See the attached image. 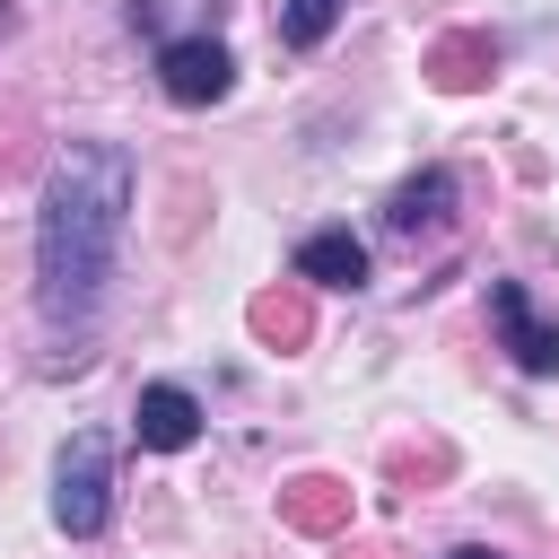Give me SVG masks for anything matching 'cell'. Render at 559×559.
I'll use <instances>...</instances> for the list:
<instances>
[{
  "label": "cell",
  "mask_w": 559,
  "mask_h": 559,
  "mask_svg": "<svg viewBox=\"0 0 559 559\" xmlns=\"http://www.w3.org/2000/svg\"><path fill=\"white\" fill-rule=\"evenodd\" d=\"M131 218V148L122 140H70L44 175L35 218V306L61 332H87L114 280V245Z\"/></svg>",
  "instance_id": "6da1fadb"
},
{
  "label": "cell",
  "mask_w": 559,
  "mask_h": 559,
  "mask_svg": "<svg viewBox=\"0 0 559 559\" xmlns=\"http://www.w3.org/2000/svg\"><path fill=\"white\" fill-rule=\"evenodd\" d=\"M105 515H114V445L87 428V437H70L61 463H52V524H61L70 542H96Z\"/></svg>",
  "instance_id": "7a4b0ae2"
},
{
  "label": "cell",
  "mask_w": 559,
  "mask_h": 559,
  "mask_svg": "<svg viewBox=\"0 0 559 559\" xmlns=\"http://www.w3.org/2000/svg\"><path fill=\"white\" fill-rule=\"evenodd\" d=\"M489 314H498V341L524 376H559V323L533 306L524 280H489Z\"/></svg>",
  "instance_id": "3957f363"
},
{
  "label": "cell",
  "mask_w": 559,
  "mask_h": 559,
  "mask_svg": "<svg viewBox=\"0 0 559 559\" xmlns=\"http://www.w3.org/2000/svg\"><path fill=\"white\" fill-rule=\"evenodd\" d=\"M157 87H166L175 105H218V96L236 87V61H227L218 35H175V44L157 52Z\"/></svg>",
  "instance_id": "277c9868"
},
{
  "label": "cell",
  "mask_w": 559,
  "mask_h": 559,
  "mask_svg": "<svg viewBox=\"0 0 559 559\" xmlns=\"http://www.w3.org/2000/svg\"><path fill=\"white\" fill-rule=\"evenodd\" d=\"M131 437H140L148 454H183V445L201 437V402H192L183 384H140V402H131Z\"/></svg>",
  "instance_id": "5b68a950"
},
{
  "label": "cell",
  "mask_w": 559,
  "mask_h": 559,
  "mask_svg": "<svg viewBox=\"0 0 559 559\" xmlns=\"http://www.w3.org/2000/svg\"><path fill=\"white\" fill-rule=\"evenodd\" d=\"M297 280H314V288H358V280H367V245H358L349 227H314V236L297 245Z\"/></svg>",
  "instance_id": "8992f818"
},
{
  "label": "cell",
  "mask_w": 559,
  "mask_h": 559,
  "mask_svg": "<svg viewBox=\"0 0 559 559\" xmlns=\"http://www.w3.org/2000/svg\"><path fill=\"white\" fill-rule=\"evenodd\" d=\"M445 210H454V175H445V166H428L419 183H402V192H393L384 227H393V236H437V227H445Z\"/></svg>",
  "instance_id": "52a82bcc"
},
{
  "label": "cell",
  "mask_w": 559,
  "mask_h": 559,
  "mask_svg": "<svg viewBox=\"0 0 559 559\" xmlns=\"http://www.w3.org/2000/svg\"><path fill=\"white\" fill-rule=\"evenodd\" d=\"M489 61H498V44H489V35H445V44H437V61H428V79H437V87H480V79H489Z\"/></svg>",
  "instance_id": "ba28073f"
},
{
  "label": "cell",
  "mask_w": 559,
  "mask_h": 559,
  "mask_svg": "<svg viewBox=\"0 0 559 559\" xmlns=\"http://www.w3.org/2000/svg\"><path fill=\"white\" fill-rule=\"evenodd\" d=\"M341 9L349 0H280V44H297V52H314L332 26H341Z\"/></svg>",
  "instance_id": "9c48e42d"
},
{
  "label": "cell",
  "mask_w": 559,
  "mask_h": 559,
  "mask_svg": "<svg viewBox=\"0 0 559 559\" xmlns=\"http://www.w3.org/2000/svg\"><path fill=\"white\" fill-rule=\"evenodd\" d=\"M288 515H297L306 533H323V524H341V498H332V480H297V489H288Z\"/></svg>",
  "instance_id": "30bf717a"
},
{
  "label": "cell",
  "mask_w": 559,
  "mask_h": 559,
  "mask_svg": "<svg viewBox=\"0 0 559 559\" xmlns=\"http://www.w3.org/2000/svg\"><path fill=\"white\" fill-rule=\"evenodd\" d=\"M253 323H262V332H280V341H297V332H306V314H297V306H280V297H262V306H253Z\"/></svg>",
  "instance_id": "8fae6325"
},
{
  "label": "cell",
  "mask_w": 559,
  "mask_h": 559,
  "mask_svg": "<svg viewBox=\"0 0 559 559\" xmlns=\"http://www.w3.org/2000/svg\"><path fill=\"white\" fill-rule=\"evenodd\" d=\"M445 559H498V550H445Z\"/></svg>",
  "instance_id": "7c38bea8"
}]
</instances>
